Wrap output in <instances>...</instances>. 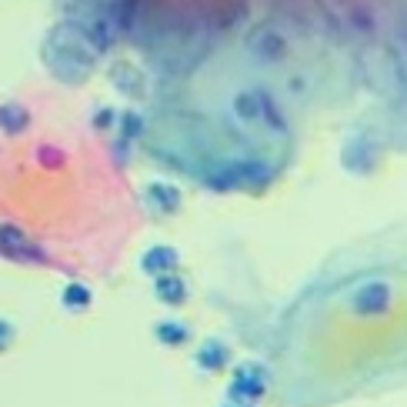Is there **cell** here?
Masks as SVG:
<instances>
[{
	"label": "cell",
	"instance_id": "4",
	"mask_svg": "<svg viewBox=\"0 0 407 407\" xmlns=\"http://www.w3.org/2000/svg\"><path fill=\"white\" fill-rule=\"evenodd\" d=\"M231 364V347L220 341V337H207L197 347V367L200 371H224Z\"/></svg>",
	"mask_w": 407,
	"mask_h": 407
},
{
	"label": "cell",
	"instance_id": "2",
	"mask_svg": "<svg viewBox=\"0 0 407 407\" xmlns=\"http://www.w3.org/2000/svg\"><path fill=\"white\" fill-rule=\"evenodd\" d=\"M387 300H391V287L384 281H371V284H364L354 294V308L364 310V314H384Z\"/></svg>",
	"mask_w": 407,
	"mask_h": 407
},
{
	"label": "cell",
	"instance_id": "12",
	"mask_svg": "<svg viewBox=\"0 0 407 407\" xmlns=\"http://www.w3.org/2000/svg\"><path fill=\"white\" fill-rule=\"evenodd\" d=\"M13 337H17V327H13L11 320H0V354H4L7 347H11Z\"/></svg>",
	"mask_w": 407,
	"mask_h": 407
},
{
	"label": "cell",
	"instance_id": "7",
	"mask_svg": "<svg viewBox=\"0 0 407 407\" xmlns=\"http://www.w3.org/2000/svg\"><path fill=\"white\" fill-rule=\"evenodd\" d=\"M147 200H151V207H157L161 214H170V210H177V204H180V194H177V188H170V184H151V188H147Z\"/></svg>",
	"mask_w": 407,
	"mask_h": 407
},
{
	"label": "cell",
	"instance_id": "8",
	"mask_svg": "<svg viewBox=\"0 0 407 407\" xmlns=\"http://www.w3.org/2000/svg\"><path fill=\"white\" fill-rule=\"evenodd\" d=\"M154 337L167 347H177V344H184L190 337V327L188 324H180V320H161L154 324Z\"/></svg>",
	"mask_w": 407,
	"mask_h": 407
},
{
	"label": "cell",
	"instance_id": "11",
	"mask_svg": "<svg viewBox=\"0 0 407 407\" xmlns=\"http://www.w3.org/2000/svg\"><path fill=\"white\" fill-rule=\"evenodd\" d=\"M251 50H261V54L271 60V57H277V54H284V40L281 37H267V40H254L251 37Z\"/></svg>",
	"mask_w": 407,
	"mask_h": 407
},
{
	"label": "cell",
	"instance_id": "5",
	"mask_svg": "<svg viewBox=\"0 0 407 407\" xmlns=\"http://www.w3.org/2000/svg\"><path fill=\"white\" fill-rule=\"evenodd\" d=\"M177 261H180V254H177L174 247L157 244V247H151V251L141 257V271H147V274H164V271H174Z\"/></svg>",
	"mask_w": 407,
	"mask_h": 407
},
{
	"label": "cell",
	"instance_id": "9",
	"mask_svg": "<svg viewBox=\"0 0 407 407\" xmlns=\"http://www.w3.org/2000/svg\"><path fill=\"white\" fill-rule=\"evenodd\" d=\"M60 300H64V308H70V310H87L94 294H90L84 284H67L64 291H60Z\"/></svg>",
	"mask_w": 407,
	"mask_h": 407
},
{
	"label": "cell",
	"instance_id": "6",
	"mask_svg": "<svg viewBox=\"0 0 407 407\" xmlns=\"http://www.w3.org/2000/svg\"><path fill=\"white\" fill-rule=\"evenodd\" d=\"M0 244H4V251H7V247L21 251V254H17L21 261H44V254H37V247L27 244V237H23L17 227H4V231H0Z\"/></svg>",
	"mask_w": 407,
	"mask_h": 407
},
{
	"label": "cell",
	"instance_id": "1",
	"mask_svg": "<svg viewBox=\"0 0 407 407\" xmlns=\"http://www.w3.org/2000/svg\"><path fill=\"white\" fill-rule=\"evenodd\" d=\"M267 387V374L261 364H241V367H234L231 374V384H227V401L234 404H244V401H257V397L264 394Z\"/></svg>",
	"mask_w": 407,
	"mask_h": 407
},
{
	"label": "cell",
	"instance_id": "10",
	"mask_svg": "<svg viewBox=\"0 0 407 407\" xmlns=\"http://www.w3.org/2000/svg\"><path fill=\"white\" fill-rule=\"evenodd\" d=\"M0 127H7V131H23L27 127V110L21 104H7V107L0 110Z\"/></svg>",
	"mask_w": 407,
	"mask_h": 407
},
{
	"label": "cell",
	"instance_id": "3",
	"mask_svg": "<svg viewBox=\"0 0 407 407\" xmlns=\"http://www.w3.org/2000/svg\"><path fill=\"white\" fill-rule=\"evenodd\" d=\"M154 298L161 300V304H167V308H180L184 300H188V284H184V277L170 274V271H164V274H154Z\"/></svg>",
	"mask_w": 407,
	"mask_h": 407
}]
</instances>
